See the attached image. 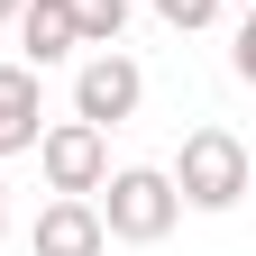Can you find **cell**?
<instances>
[{"instance_id":"obj_1","label":"cell","mask_w":256,"mask_h":256,"mask_svg":"<svg viewBox=\"0 0 256 256\" xmlns=\"http://www.w3.org/2000/svg\"><path fill=\"white\" fill-rule=\"evenodd\" d=\"M247 138H238V128H192V138H183V156H174V202H192V210H238L247 202Z\"/></svg>"},{"instance_id":"obj_2","label":"cell","mask_w":256,"mask_h":256,"mask_svg":"<svg viewBox=\"0 0 256 256\" xmlns=\"http://www.w3.org/2000/svg\"><path fill=\"white\" fill-rule=\"evenodd\" d=\"M101 238H119V247H156V238H174V220H183V202H174V183L156 174V165H119V174H101Z\"/></svg>"},{"instance_id":"obj_3","label":"cell","mask_w":256,"mask_h":256,"mask_svg":"<svg viewBox=\"0 0 256 256\" xmlns=\"http://www.w3.org/2000/svg\"><path fill=\"white\" fill-rule=\"evenodd\" d=\"M146 101V74H138V55H119V46H92V64L74 74V119L92 128H119V119H138Z\"/></svg>"},{"instance_id":"obj_4","label":"cell","mask_w":256,"mask_h":256,"mask_svg":"<svg viewBox=\"0 0 256 256\" xmlns=\"http://www.w3.org/2000/svg\"><path fill=\"white\" fill-rule=\"evenodd\" d=\"M37 165H46L55 192H101V174H110V128H92V119L37 128Z\"/></svg>"},{"instance_id":"obj_5","label":"cell","mask_w":256,"mask_h":256,"mask_svg":"<svg viewBox=\"0 0 256 256\" xmlns=\"http://www.w3.org/2000/svg\"><path fill=\"white\" fill-rule=\"evenodd\" d=\"M101 210H92V192H55L37 210V256H101Z\"/></svg>"},{"instance_id":"obj_6","label":"cell","mask_w":256,"mask_h":256,"mask_svg":"<svg viewBox=\"0 0 256 256\" xmlns=\"http://www.w3.org/2000/svg\"><path fill=\"white\" fill-rule=\"evenodd\" d=\"M37 128H46V82H37V64H0V156L37 146Z\"/></svg>"},{"instance_id":"obj_7","label":"cell","mask_w":256,"mask_h":256,"mask_svg":"<svg viewBox=\"0 0 256 256\" xmlns=\"http://www.w3.org/2000/svg\"><path fill=\"white\" fill-rule=\"evenodd\" d=\"M18 46H28V64H64L82 37H74V10H64V0H18Z\"/></svg>"},{"instance_id":"obj_8","label":"cell","mask_w":256,"mask_h":256,"mask_svg":"<svg viewBox=\"0 0 256 256\" xmlns=\"http://www.w3.org/2000/svg\"><path fill=\"white\" fill-rule=\"evenodd\" d=\"M64 10H74L82 46H119V28H128V0H64Z\"/></svg>"},{"instance_id":"obj_9","label":"cell","mask_w":256,"mask_h":256,"mask_svg":"<svg viewBox=\"0 0 256 256\" xmlns=\"http://www.w3.org/2000/svg\"><path fill=\"white\" fill-rule=\"evenodd\" d=\"M146 10L165 18V28H210V18H220V0H146Z\"/></svg>"},{"instance_id":"obj_10","label":"cell","mask_w":256,"mask_h":256,"mask_svg":"<svg viewBox=\"0 0 256 256\" xmlns=\"http://www.w3.org/2000/svg\"><path fill=\"white\" fill-rule=\"evenodd\" d=\"M10 18H18V0H0V28H10Z\"/></svg>"},{"instance_id":"obj_11","label":"cell","mask_w":256,"mask_h":256,"mask_svg":"<svg viewBox=\"0 0 256 256\" xmlns=\"http://www.w3.org/2000/svg\"><path fill=\"white\" fill-rule=\"evenodd\" d=\"M0 192H10V183H0ZM0 210H10V202H0Z\"/></svg>"}]
</instances>
